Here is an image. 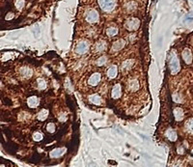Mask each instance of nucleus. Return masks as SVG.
Instances as JSON below:
<instances>
[{"label":"nucleus","instance_id":"nucleus-21","mask_svg":"<svg viewBox=\"0 0 193 167\" xmlns=\"http://www.w3.org/2000/svg\"><path fill=\"white\" fill-rule=\"evenodd\" d=\"M184 127H186V129L187 132H189V133H193V118L187 120L186 122Z\"/></svg>","mask_w":193,"mask_h":167},{"label":"nucleus","instance_id":"nucleus-3","mask_svg":"<svg viewBox=\"0 0 193 167\" xmlns=\"http://www.w3.org/2000/svg\"><path fill=\"white\" fill-rule=\"evenodd\" d=\"M125 26L128 31H135L139 28L140 22H139L138 18H130L126 22Z\"/></svg>","mask_w":193,"mask_h":167},{"label":"nucleus","instance_id":"nucleus-11","mask_svg":"<svg viewBox=\"0 0 193 167\" xmlns=\"http://www.w3.org/2000/svg\"><path fill=\"white\" fill-rule=\"evenodd\" d=\"M95 51L96 52H104L106 49V43L104 41H100L95 44Z\"/></svg>","mask_w":193,"mask_h":167},{"label":"nucleus","instance_id":"nucleus-27","mask_svg":"<svg viewBox=\"0 0 193 167\" xmlns=\"http://www.w3.org/2000/svg\"><path fill=\"white\" fill-rule=\"evenodd\" d=\"M46 131L49 132V133H53L55 131V125L53 123H48L46 126Z\"/></svg>","mask_w":193,"mask_h":167},{"label":"nucleus","instance_id":"nucleus-20","mask_svg":"<svg viewBox=\"0 0 193 167\" xmlns=\"http://www.w3.org/2000/svg\"><path fill=\"white\" fill-rule=\"evenodd\" d=\"M118 34V28L114 27V26H111V27H108L106 29V35L108 37H114Z\"/></svg>","mask_w":193,"mask_h":167},{"label":"nucleus","instance_id":"nucleus-28","mask_svg":"<svg viewBox=\"0 0 193 167\" xmlns=\"http://www.w3.org/2000/svg\"><path fill=\"white\" fill-rule=\"evenodd\" d=\"M106 59H107V58L105 57V56L100 57L99 59L97 60V64H98V66H102V65H104L105 63H106Z\"/></svg>","mask_w":193,"mask_h":167},{"label":"nucleus","instance_id":"nucleus-2","mask_svg":"<svg viewBox=\"0 0 193 167\" xmlns=\"http://www.w3.org/2000/svg\"><path fill=\"white\" fill-rule=\"evenodd\" d=\"M169 67H170V71H171L172 75H176V73H178V71H180L181 65H180L179 58L177 57L175 54L172 55L171 60H170V65H169Z\"/></svg>","mask_w":193,"mask_h":167},{"label":"nucleus","instance_id":"nucleus-19","mask_svg":"<svg viewBox=\"0 0 193 167\" xmlns=\"http://www.w3.org/2000/svg\"><path fill=\"white\" fill-rule=\"evenodd\" d=\"M48 116V110L46 109H42L37 115V118H38L39 121H44Z\"/></svg>","mask_w":193,"mask_h":167},{"label":"nucleus","instance_id":"nucleus-22","mask_svg":"<svg viewBox=\"0 0 193 167\" xmlns=\"http://www.w3.org/2000/svg\"><path fill=\"white\" fill-rule=\"evenodd\" d=\"M37 86H38V88L41 89V90L46 89V80H44V78H42V77L38 78V79H37Z\"/></svg>","mask_w":193,"mask_h":167},{"label":"nucleus","instance_id":"nucleus-7","mask_svg":"<svg viewBox=\"0 0 193 167\" xmlns=\"http://www.w3.org/2000/svg\"><path fill=\"white\" fill-rule=\"evenodd\" d=\"M122 95V88L120 84H115L111 90V97L113 99H119Z\"/></svg>","mask_w":193,"mask_h":167},{"label":"nucleus","instance_id":"nucleus-8","mask_svg":"<svg viewBox=\"0 0 193 167\" xmlns=\"http://www.w3.org/2000/svg\"><path fill=\"white\" fill-rule=\"evenodd\" d=\"M182 55V59H184L186 64H190V63L192 62V54H191V51H190L188 48L184 49Z\"/></svg>","mask_w":193,"mask_h":167},{"label":"nucleus","instance_id":"nucleus-25","mask_svg":"<svg viewBox=\"0 0 193 167\" xmlns=\"http://www.w3.org/2000/svg\"><path fill=\"white\" fill-rule=\"evenodd\" d=\"M133 64V60H126L125 62L122 64V67H123V70H129L131 68V66Z\"/></svg>","mask_w":193,"mask_h":167},{"label":"nucleus","instance_id":"nucleus-15","mask_svg":"<svg viewBox=\"0 0 193 167\" xmlns=\"http://www.w3.org/2000/svg\"><path fill=\"white\" fill-rule=\"evenodd\" d=\"M174 116H175V119L177 121H182V119H184V110L180 107L175 108V109H174Z\"/></svg>","mask_w":193,"mask_h":167},{"label":"nucleus","instance_id":"nucleus-23","mask_svg":"<svg viewBox=\"0 0 193 167\" xmlns=\"http://www.w3.org/2000/svg\"><path fill=\"white\" fill-rule=\"evenodd\" d=\"M136 7H137V4L134 1L128 2V3L126 5V9L128 10V12H132V11H134V10L136 9Z\"/></svg>","mask_w":193,"mask_h":167},{"label":"nucleus","instance_id":"nucleus-9","mask_svg":"<svg viewBox=\"0 0 193 167\" xmlns=\"http://www.w3.org/2000/svg\"><path fill=\"white\" fill-rule=\"evenodd\" d=\"M125 44H126V42L124 41V40H118V41H116L115 43L112 44L111 51L112 52L119 51V50H121L124 46H125Z\"/></svg>","mask_w":193,"mask_h":167},{"label":"nucleus","instance_id":"nucleus-4","mask_svg":"<svg viewBox=\"0 0 193 167\" xmlns=\"http://www.w3.org/2000/svg\"><path fill=\"white\" fill-rule=\"evenodd\" d=\"M85 20L90 23H96V22H99L100 15L96 10H93V9L88 10V11L86 12V15H85Z\"/></svg>","mask_w":193,"mask_h":167},{"label":"nucleus","instance_id":"nucleus-17","mask_svg":"<svg viewBox=\"0 0 193 167\" xmlns=\"http://www.w3.org/2000/svg\"><path fill=\"white\" fill-rule=\"evenodd\" d=\"M89 100L90 102H92L93 104H96V105H100V103H102V99H100V97L97 94H94L92 95V96H90Z\"/></svg>","mask_w":193,"mask_h":167},{"label":"nucleus","instance_id":"nucleus-16","mask_svg":"<svg viewBox=\"0 0 193 167\" xmlns=\"http://www.w3.org/2000/svg\"><path fill=\"white\" fill-rule=\"evenodd\" d=\"M65 152H66L65 148H58V149H55L50 153V156H52V158H59Z\"/></svg>","mask_w":193,"mask_h":167},{"label":"nucleus","instance_id":"nucleus-13","mask_svg":"<svg viewBox=\"0 0 193 167\" xmlns=\"http://www.w3.org/2000/svg\"><path fill=\"white\" fill-rule=\"evenodd\" d=\"M128 89L129 91L135 92L139 89V81L137 79H131L128 83Z\"/></svg>","mask_w":193,"mask_h":167},{"label":"nucleus","instance_id":"nucleus-1","mask_svg":"<svg viewBox=\"0 0 193 167\" xmlns=\"http://www.w3.org/2000/svg\"><path fill=\"white\" fill-rule=\"evenodd\" d=\"M100 9L104 12H112L116 6V0H98Z\"/></svg>","mask_w":193,"mask_h":167},{"label":"nucleus","instance_id":"nucleus-26","mask_svg":"<svg viewBox=\"0 0 193 167\" xmlns=\"http://www.w3.org/2000/svg\"><path fill=\"white\" fill-rule=\"evenodd\" d=\"M33 139L35 140V141H41V140L43 139V134H42L41 132H39V131L34 132Z\"/></svg>","mask_w":193,"mask_h":167},{"label":"nucleus","instance_id":"nucleus-6","mask_svg":"<svg viewBox=\"0 0 193 167\" xmlns=\"http://www.w3.org/2000/svg\"><path fill=\"white\" fill-rule=\"evenodd\" d=\"M89 49V44L88 43H86V42H80L77 46H76V52L79 54H84L86 53L87 51H88Z\"/></svg>","mask_w":193,"mask_h":167},{"label":"nucleus","instance_id":"nucleus-18","mask_svg":"<svg viewBox=\"0 0 193 167\" xmlns=\"http://www.w3.org/2000/svg\"><path fill=\"white\" fill-rule=\"evenodd\" d=\"M165 134H166V137H167L170 141H176L177 140V133L174 129H168Z\"/></svg>","mask_w":193,"mask_h":167},{"label":"nucleus","instance_id":"nucleus-12","mask_svg":"<svg viewBox=\"0 0 193 167\" xmlns=\"http://www.w3.org/2000/svg\"><path fill=\"white\" fill-rule=\"evenodd\" d=\"M20 75H22L24 78H30L33 75V71L30 68L24 67L20 69Z\"/></svg>","mask_w":193,"mask_h":167},{"label":"nucleus","instance_id":"nucleus-10","mask_svg":"<svg viewBox=\"0 0 193 167\" xmlns=\"http://www.w3.org/2000/svg\"><path fill=\"white\" fill-rule=\"evenodd\" d=\"M39 103H40V100L36 96H32L27 99V104L28 106L31 108H36L39 105Z\"/></svg>","mask_w":193,"mask_h":167},{"label":"nucleus","instance_id":"nucleus-5","mask_svg":"<svg viewBox=\"0 0 193 167\" xmlns=\"http://www.w3.org/2000/svg\"><path fill=\"white\" fill-rule=\"evenodd\" d=\"M100 77H102V75H100V73H93L91 76L89 77L88 79V83L89 85L91 86H96L99 84V82L100 81Z\"/></svg>","mask_w":193,"mask_h":167},{"label":"nucleus","instance_id":"nucleus-24","mask_svg":"<svg viewBox=\"0 0 193 167\" xmlns=\"http://www.w3.org/2000/svg\"><path fill=\"white\" fill-rule=\"evenodd\" d=\"M25 5V1L24 0H15V8L18 10V11H22Z\"/></svg>","mask_w":193,"mask_h":167},{"label":"nucleus","instance_id":"nucleus-14","mask_svg":"<svg viewBox=\"0 0 193 167\" xmlns=\"http://www.w3.org/2000/svg\"><path fill=\"white\" fill-rule=\"evenodd\" d=\"M118 73V68L116 66H111L107 70V76L109 78H115Z\"/></svg>","mask_w":193,"mask_h":167}]
</instances>
